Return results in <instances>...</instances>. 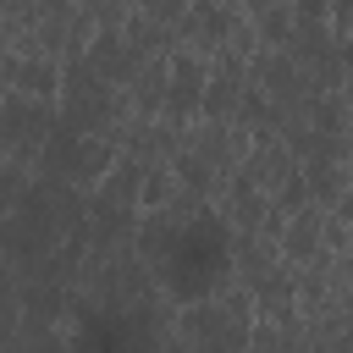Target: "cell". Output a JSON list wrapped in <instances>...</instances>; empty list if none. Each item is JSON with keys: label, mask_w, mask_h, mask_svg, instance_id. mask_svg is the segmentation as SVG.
<instances>
[{"label": "cell", "mask_w": 353, "mask_h": 353, "mask_svg": "<svg viewBox=\"0 0 353 353\" xmlns=\"http://www.w3.org/2000/svg\"><path fill=\"white\" fill-rule=\"evenodd\" d=\"M33 188V176H28V165H17V160H6L0 154V215H11L17 204H22V193Z\"/></svg>", "instance_id": "7a4b0ae2"}, {"label": "cell", "mask_w": 353, "mask_h": 353, "mask_svg": "<svg viewBox=\"0 0 353 353\" xmlns=\"http://www.w3.org/2000/svg\"><path fill=\"white\" fill-rule=\"evenodd\" d=\"M50 132H55V105L0 94V154H6V160L33 165V160H39V149L50 143Z\"/></svg>", "instance_id": "6da1fadb"}]
</instances>
